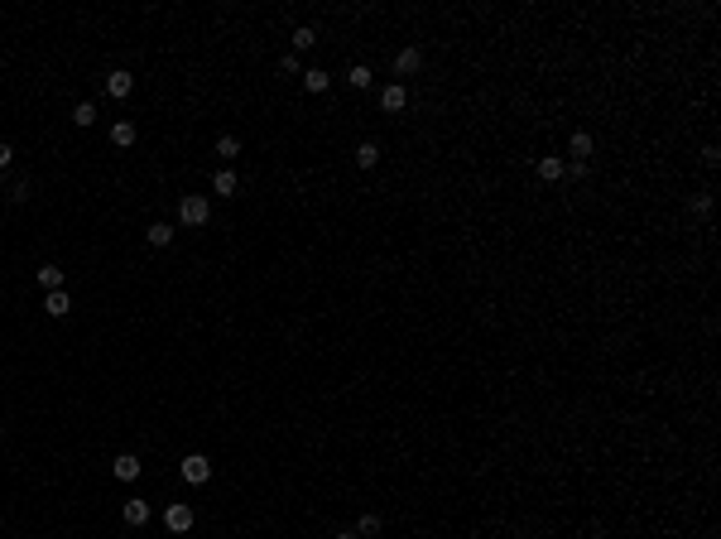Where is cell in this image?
<instances>
[{
  "mask_svg": "<svg viewBox=\"0 0 721 539\" xmlns=\"http://www.w3.org/2000/svg\"><path fill=\"white\" fill-rule=\"evenodd\" d=\"M207 217H212V202L202 193H183L178 198V222L183 226H207Z\"/></svg>",
  "mask_w": 721,
  "mask_h": 539,
  "instance_id": "6da1fadb",
  "label": "cell"
},
{
  "mask_svg": "<svg viewBox=\"0 0 721 539\" xmlns=\"http://www.w3.org/2000/svg\"><path fill=\"white\" fill-rule=\"evenodd\" d=\"M63 279H68V274H63L58 265H44V270H39V289H49V294H54V289H63Z\"/></svg>",
  "mask_w": 721,
  "mask_h": 539,
  "instance_id": "2e32d148",
  "label": "cell"
},
{
  "mask_svg": "<svg viewBox=\"0 0 721 539\" xmlns=\"http://www.w3.org/2000/svg\"><path fill=\"white\" fill-rule=\"evenodd\" d=\"M313 44H318L313 25H298V29H294V49H313Z\"/></svg>",
  "mask_w": 721,
  "mask_h": 539,
  "instance_id": "7402d4cb",
  "label": "cell"
},
{
  "mask_svg": "<svg viewBox=\"0 0 721 539\" xmlns=\"http://www.w3.org/2000/svg\"><path fill=\"white\" fill-rule=\"evenodd\" d=\"M279 73H289V78H294V73H303V63H298V54H284V58H279Z\"/></svg>",
  "mask_w": 721,
  "mask_h": 539,
  "instance_id": "603a6c76",
  "label": "cell"
},
{
  "mask_svg": "<svg viewBox=\"0 0 721 539\" xmlns=\"http://www.w3.org/2000/svg\"><path fill=\"white\" fill-rule=\"evenodd\" d=\"M164 525H168L173 535H187V530H192V506H183V501H173V506L164 511Z\"/></svg>",
  "mask_w": 721,
  "mask_h": 539,
  "instance_id": "3957f363",
  "label": "cell"
},
{
  "mask_svg": "<svg viewBox=\"0 0 721 539\" xmlns=\"http://www.w3.org/2000/svg\"><path fill=\"white\" fill-rule=\"evenodd\" d=\"M303 87L318 97V92H327V87H332V73H322V68H308V73H303Z\"/></svg>",
  "mask_w": 721,
  "mask_h": 539,
  "instance_id": "4fadbf2b",
  "label": "cell"
},
{
  "mask_svg": "<svg viewBox=\"0 0 721 539\" xmlns=\"http://www.w3.org/2000/svg\"><path fill=\"white\" fill-rule=\"evenodd\" d=\"M29 193H34V188H29V178H20V183L10 188V198H15V202H29Z\"/></svg>",
  "mask_w": 721,
  "mask_h": 539,
  "instance_id": "cb8c5ba5",
  "label": "cell"
},
{
  "mask_svg": "<svg viewBox=\"0 0 721 539\" xmlns=\"http://www.w3.org/2000/svg\"><path fill=\"white\" fill-rule=\"evenodd\" d=\"M216 155H221V159L231 164V159L240 155V140H236V135H221V140H216Z\"/></svg>",
  "mask_w": 721,
  "mask_h": 539,
  "instance_id": "ffe728a7",
  "label": "cell"
},
{
  "mask_svg": "<svg viewBox=\"0 0 721 539\" xmlns=\"http://www.w3.org/2000/svg\"><path fill=\"white\" fill-rule=\"evenodd\" d=\"M380 530H385V520H380V515H361V525H356V535H361V539H375Z\"/></svg>",
  "mask_w": 721,
  "mask_h": 539,
  "instance_id": "d6986e66",
  "label": "cell"
},
{
  "mask_svg": "<svg viewBox=\"0 0 721 539\" xmlns=\"http://www.w3.org/2000/svg\"><path fill=\"white\" fill-rule=\"evenodd\" d=\"M419 68H424V49H404V54L395 58V73H400V78H414Z\"/></svg>",
  "mask_w": 721,
  "mask_h": 539,
  "instance_id": "8992f818",
  "label": "cell"
},
{
  "mask_svg": "<svg viewBox=\"0 0 721 539\" xmlns=\"http://www.w3.org/2000/svg\"><path fill=\"white\" fill-rule=\"evenodd\" d=\"M144 241H149L154 250H159V246H168V241H173V226H168V222H154V226L144 231Z\"/></svg>",
  "mask_w": 721,
  "mask_h": 539,
  "instance_id": "e0dca14e",
  "label": "cell"
},
{
  "mask_svg": "<svg viewBox=\"0 0 721 539\" xmlns=\"http://www.w3.org/2000/svg\"><path fill=\"white\" fill-rule=\"evenodd\" d=\"M404 107H409L404 82H385V87H380V111H404Z\"/></svg>",
  "mask_w": 721,
  "mask_h": 539,
  "instance_id": "277c9868",
  "label": "cell"
},
{
  "mask_svg": "<svg viewBox=\"0 0 721 539\" xmlns=\"http://www.w3.org/2000/svg\"><path fill=\"white\" fill-rule=\"evenodd\" d=\"M130 87H135V78L125 73V68L106 73V97H111V102H125V97H130Z\"/></svg>",
  "mask_w": 721,
  "mask_h": 539,
  "instance_id": "5b68a950",
  "label": "cell"
},
{
  "mask_svg": "<svg viewBox=\"0 0 721 539\" xmlns=\"http://www.w3.org/2000/svg\"><path fill=\"white\" fill-rule=\"evenodd\" d=\"M567 150H572V159H577V164H587V159H591V150H596V140H591L587 131H572Z\"/></svg>",
  "mask_w": 721,
  "mask_h": 539,
  "instance_id": "ba28073f",
  "label": "cell"
},
{
  "mask_svg": "<svg viewBox=\"0 0 721 539\" xmlns=\"http://www.w3.org/2000/svg\"><path fill=\"white\" fill-rule=\"evenodd\" d=\"M44 313H49V318H68V313H73V298H68V289H54V294L44 298Z\"/></svg>",
  "mask_w": 721,
  "mask_h": 539,
  "instance_id": "52a82bcc",
  "label": "cell"
},
{
  "mask_svg": "<svg viewBox=\"0 0 721 539\" xmlns=\"http://www.w3.org/2000/svg\"><path fill=\"white\" fill-rule=\"evenodd\" d=\"M10 164H15V150H10V145H5V140H0V174H5V169H10Z\"/></svg>",
  "mask_w": 721,
  "mask_h": 539,
  "instance_id": "d4e9b609",
  "label": "cell"
},
{
  "mask_svg": "<svg viewBox=\"0 0 721 539\" xmlns=\"http://www.w3.org/2000/svg\"><path fill=\"white\" fill-rule=\"evenodd\" d=\"M149 515H154V511H149V501H140V496L125 501V525H149Z\"/></svg>",
  "mask_w": 721,
  "mask_h": 539,
  "instance_id": "7c38bea8",
  "label": "cell"
},
{
  "mask_svg": "<svg viewBox=\"0 0 721 539\" xmlns=\"http://www.w3.org/2000/svg\"><path fill=\"white\" fill-rule=\"evenodd\" d=\"M135 477H140V458L135 453H121L116 458V482H135Z\"/></svg>",
  "mask_w": 721,
  "mask_h": 539,
  "instance_id": "8fae6325",
  "label": "cell"
},
{
  "mask_svg": "<svg viewBox=\"0 0 721 539\" xmlns=\"http://www.w3.org/2000/svg\"><path fill=\"white\" fill-rule=\"evenodd\" d=\"M236 188H240V178L231 174V169H216V174H212V193H221V198H236Z\"/></svg>",
  "mask_w": 721,
  "mask_h": 539,
  "instance_id": "30bf717a",
  "label": "cell"
},
{
  "mask_svg": "<svg viewBox=\"0 0 721 539\" xmlns=\"http://www.w3.org/2000/svg\"><path fill=\"white\" fill-rule=\"evenodd\" d=\"M73 121H78L82 131H87V126H97V107H92V102H78V111H73Z\"/></svg>",
  "mask_w": 721,
  "mask_h": 539,
  "instance_id": "44dd1931",
  "label": "cell"
},
{
  "mask_svg": "<svg viewBox=\"0 0 721 539\" xmlns=\"http://www.w3.org/2000/svg\"><path fill=\"white\" fill-rule=\"evenodd\" d=\"M562 174H567V164H562L558 155H543V159H538V178H543V183H558Z\"/></svg>",
  "mask_w": 721,
  "mask_h": 539,
  "instance_id": "9c48e42d",
  "label": "cell"
},
{
  "mask_svg": "<svg viewBox=\"0 0 721 539\" xmlns=\"http://www.w3.org/2000/svg\"><path fill=\"white\" fill-rule=\"evenodd\" d=\"M356 164H361V169H375V164H380V145H375V140H361V145H356Z\"/></svg>",
  "mask_w": 721,
  "mask_h": 539,
  "instance_id": "9a60e30c",
  "label": "cell"
},
{
  "mask_svg": "<svg viewBox=\"0 0 721 539\" xmlns=\"http://www.w3.org/2000/svg\"><path fill=\"white\" fill-rule=\"evenodd\" d=\"M135 135H140V131H135V121H116V126H111V145L125 150V145H135Z\"/></svg>",
  "mask_w": 721,
  "mask_h": 539,
  "instance_id": "5bb4252c",
  "label": "cell"
},
{
  "mask_svg": "<svg viewBox=\"0 0 721 539\" xmlns=\"http://www.w3.org/2000/svg\"><path fill=\"white\" fill-rule=\"evenodd\" d=\"M347 82H351V87H356V92H366V87H371V82H375V73H371V68H366V63H356V68H351V73H347Z\"/></svg>",
  "mask_w": 721,
  "mask_h": 539,
  "instance_id": "ac0fdd59",
  "label": "cell"
},
{
  "mask_svg": "<svg viewBox=\"0 0 721 539\" xmlns=\"http://www.w3.org/2000/svg\"><path fill=\"white\" fill-rule=\"evenodd\" d=\"M178 472H183V482H187V486H202V482H212V462L202 458V453H187V458L178 462Z\"/></svg>",
  "mask_w": 721,
  "mask_h": 539,
  "instance_id": "7a4b0ae2",
  "label": "cell"
},
{
  "mask_svg": "<svg viewBox=\"0 0 721 539\" xmlns=\"http://www.w3.org/2000/svg\"><path fill=\"white\" fill-rule=\"evenodd\" d=\"M337 539H361V535H356V530H342V535H337Z\"/></svg>",
  "mask_w": 721,
  "mask_h": 539,
  "instance_id": "4316f807",
  "label": "cell"
},
{
  "mask_svg": "<svg viewBox=\"0 0 721 539\" xmlns=\"http://www.w3.org/2000/svg\"><path fill=\"white\" fill-rule=\"evenodd\" d=\"M693 212H697V217L712 212V198H707V193H702V198H693Z\"/></svg>",
  "mask_w": 721,
  "mask_h": 539,
  "instance_id": "484cf974",
  "label": "cell"
}]
</instances>
